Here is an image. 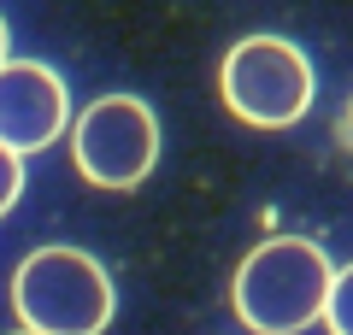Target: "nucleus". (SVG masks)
I'll use <instances>...</instances> for the list:
<instances>
[{
  "label": "nucleus",
  "mask_w": 353,
  "mask_h": 335,
  "mask_svg": "<svg viewBox=\"0 0 353 335\" xmlns=\"http://www.w3.org/2000/svg\"><path fill=\"white\" fill-rule=\"evenodd\" d=\"M18 194H24V159L12 148H0V218L18 206Z\"/></svg>",
  "instance_id": "nucleus-7"
},
{
  "label": "nucleus",
  "mask_w": 353,
  "mask_h": 335,
  "mask_svg": "<svg viewBox=\"0 0 353 335\" xmlns=\"http://www.w3.org/2000/svg\"><path fill=\"white\" fill-rule=\"evenodd\" d=\"M71 159L94 188H141L159 165V118L136 94H101L77 112Z\"/></svg>",
  "instance_id": "nucleus-4"
},
{
  "label": "nucleus",
  "mask_w": 353,
  "mask_h": 335,
  "mask_svg": "<svg viewBox=\"0 0 353 335\" xmlns=\"http://www.w3.org/2000/svg\"><path fill=\"white\" fill-rule=\"evenodd\" d=\"M12 335H36V329H12Z\"/></svg>",
  "instance_id": "nucleus-9"
},
{
  "label": "nucleus",
  "mask_w": 353,
  "mask_h": 335,
  "mask_svg": "<svg viewBox=\"0 0 353 335\" xmlns=\"http://www.w3.org/2000/svg\"><path fill=\"white\" fill-rule=\"evenodd\" d=\"M218 94L253 130H289L312 106V59L283 36H241L224 53Z\"/></svg>",
  "instance_id": "nucleus-3"
},
{
  "label": "nucleus",
  "mask_w": 353,
  "mask_h": 335,
  "mask_svg": "<svg viewBox=\"0 0 353 335\" xmlns=\"http://www.w3.org/2000/svg\"><path fill=\"white\" fill-rule=\"evenodd\" d=\"M71 124V94H65L59 71L41 59H6L0 65V148L41 153L65 136Z\"/></svg>",
  "instance_id": "nucleus-5"
},
{
  "label": "nucleus",
  "mask_w": 353,
  "mask_h": 335,
  "mask_svg": "<svg viewBox=\"0 0 353 335\" xmlns=\"http://www.w3.org/2000/svg\"><path fill=\"white\" fill-rule=\"evenodd\" d=\"M6 59H12V53H6V24H0V65H6Z\"/></svg>",
  "instance_id": "nucleus-8"
},
{
  "label": "nucleus",
  "mask_w": 353,
  "mask_h": 335,
  "mask_svg": "<svg viewBox=\"0 0 353 335\" xmlns=\"http://www.w3.org/2000/svg\"><path fill=\"white\" fill-rule=\"evenodd\" d=\"M112 306V276L83 247H36L12 271V312L36 335H101Z\"/></svg>",
  "instance_id": "nucleus-2"
},
{
  "label": "nucleus",
  "mask_w": 353,
  "mask_h": 335,
  "mask_svg": "<svg viewBox=\"0 0 353 335\" xmlns=\"http://www.w3.org/2000/svg\"><path fill=\"white\" fill-rule=\"evenodd\" d=\"M324 323H330V335H353V265H341V271L330 276Z\"/></svg>",
  "instance_id": "nucleus-6"
},
{
  "label": "nucleus",
  "mask_w": 353,
  "mask_h": 335,
  "mask_svg": "<svg viewBox=\"0 0 353 335\" xmlns=\"http://www.w3.org/2000/svg\"><path fill=\"white\" fill-rule=\"evenodd\" d=\"M330 253L306 236H271L236 265V318L259 335H301L324 318V294H330Z\"/></svg>",
  "instance_id": "nucleus-1"
}]
</instances>
